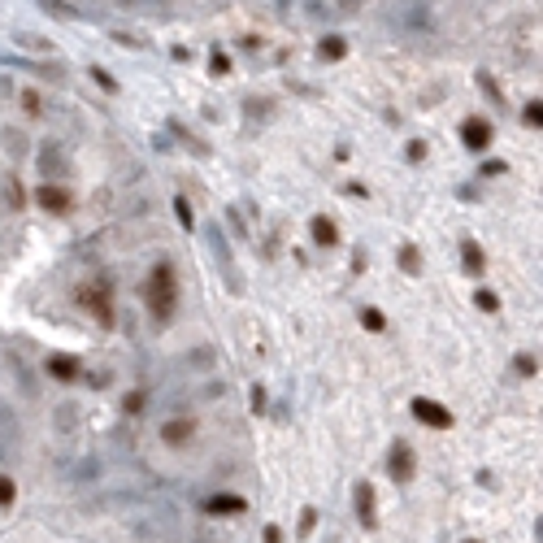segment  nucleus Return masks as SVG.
<instances>
[{
  "label": "nucleus",
  "instance_id": "16",
  "mask_svg": "<svg viewBox=\"0 0 543 543\" xmlns=\"http://www.w3.org/2000/svg\"><path fill=\"white\" fill-rule=\"evenodd\" d=\"M461 256H465V270H470V274H482V248H478L474 239H465Z\"/></svg>",
  "mask_w": 543,
  "mask_h": 543
},
{
  "label": "nucleus",
  "instance_id": "26",
  "mask_svg": "<svg viewBox=\"0 0 543 543\" xmlns=\"http://www.w3.org/2000/svg\"><path fill=\"white\" fill-rule=\"evenodd\" d=\"M92 79H96L100 87H105V92H118V83H113V79H109V74L100 70V65H92Z\"/></svg>",
  "mask_w": 543,
  "mask_h": 543
},
{
  "label": "nucleus",
  "instance_id": "1",
  "mask_svg": "<svg viewBox=\"0 0 543 543\" xmlns=\"http://www.w3.org/2000/svg\"><path fill=\"white\" fill-rule=\"evenodd\" d=\"M174 304H178V278H174L170 266H157V270H152V278H148V308H152V318L170 322Z\"/></svg>",
  "mask_w": 543,
  "mask_h": 543
},
{
  "label": "nucleus",
  "instance_id": "25",
  "mask_svg": "<svg viewBox=\"0 0 543 543\" xmlns=\"http://www.w3.org/2000/svg\"><path fill=\"white\" fill-rule=\"evenodd\" d=\"M517 374H526V378L539 374V361H535V356H517Z\"/></svg>",
  "mask_w": 543,
  "mask_h": 543
},
{
  "label": "nucleus",
  "instance_id": "8",
  "mask_svg": "<svg viewBox=\"0 0 543 543\" xmlns=\"http://www.w3.org/2000/svg\"><path fill=\"white\" fill-rule=\"evenodd\" d=\"M192 435H196V422H192V418H170V422L161 426V439H166L170 448H178V444H187Z\"/></svg>",
  "mask_w": 543,
  "mask_h": 543
},
{
  "label": "nucleus",
  "instance_id": "21",
  "mask_svg": "<svg viewBox=\"0 0 543 543\" xmlns=\"http://www.w3.org/2000/svg\"><path fill=\"white\" fill-rule=\"evenodd\" d=\"M361 322H366V330H382V326H387V318L378 313V308H366V313H361Z\"/></svg>",
  "mask_w": 543,
  "mask_h": 543
},
{
  "label": "nucleus",
  "instance_id": "4",
  "mask_svg": "<svg viewBox=\"0 0 543 543\" xmlns=\"http://www.w3.org/2000/svg\"><path fill=\"white\" fill-rule=\"evenodd\" d=\"M461 139H465V148L482 152V148L491 144V122H487V118H465V122H461Z\"/></svg>",
  "mask_w": 543,
  "mask_h": 543
},
{
  "label": "nucleus",
  "instance_id": "31",
  "mask_svg": "<svg viewBox=\"0 0 543 543\" xmlns=\"http://www.w3.org/2000/svg\"><path fill=\"white\" fill-rule=\"evenodd\" d=\"M526 122H530V126H539V122H543V109H539V100H530V105H526Z\"/></svg>",
  "mask_w": 543,
  "mask_h": 543
},
{
  "label": "nucleus",
  "instance_id": "32",
  "mask_svg": "<svg viewBox=\"0 0 543 543\" xmlns=\"http://www.w3.org/2000/svg\"><path fill=\"white\" fill-rule=\"evenodd\" d=\"M426 157V144H408V161H422Z\"/></svg>",
  "mask_w": 543,
  "mask_h": 543
},
{
  "label": "nucleus",
  "instance_id": "9",
  "mask_svg": "<svg viewBox=\"0 0 543 543\" xmlns=\"http://www.w3.org/2000/svg\"><path fill=\"white\" fill-rule=\"evenodd\" d=\"M79 300H83V304H92V308H96V318L105 322V326L113 322V318H109V292H105V282H96V287H83V292H79Z\"/></svg>",
  "mask_w": 543,
  "mask_h": 543
},
{
  "label": "nucleus",
  "instance_id": "10",
  "mask_svg": "<svg viewBox=\"0 0 543 543\" xmlns=\"http://www.w3.org/2000/svg\"><path fill=\"white\" fill-rule=\"evenodd\" d=\"M0 148H5L13 161H22V157L31 152V139H27V131H13V126H5V131H0Z\"/></svg>",
  "mask_w": 543,
  "mask_h": 543
},
{
  "label": "nucleus",
  "instance_id": "33",
  "mask_svg": "<svg viewBox=\"0 0 543 543\" xmlns=\"http://www.w3.org/2000/svg\"><path fill=\"white\" fill-rule=\"evenodd\" d=\"M139 408H144V396H139V392H135V396H131V400H126V413H139Z\"/></svg>",
  "mask_w": 543,
  "mask_h": 543
},
{
  "label": "nucleus",
  "instance_id": "19",
  "mask_svg": "<svg viewBox=\"0 0 543 543\" xmlns=\"http://www.w3.org/2000/svg\"><path fill=\"white\" fill-rule=\"evenodd\" d=\"M174 213H178V222H183V226L192 230V222H196V213H192V204H187V196H178V200H174Z\"/></svg>",
  "mask_w": 543,
  "mask_h": 543
},
{
  "label": "nucleus",
  "instance_id": "15",
  "mask_svg": "<svg viewBox=\"0 0 543 543\" xmlns=\"http://www.w3.org/2000/svg\"><path fill=\"white\" fill-rule=\"evenodd\" d=\"M39 9H44V13H53L57 22H79V9H70L65 0H39Z\"/></svg>",
  "mask_w": 543,
  "mask_h": 543
},
{
  "label": "nucleus",
  "instance_id": "29",
  "mask_svg": "<svg viewBox=\"0 0 543 543\" xmlns=\"http://www.w3.org/2000/svg\"><path fill=\"white\" fill-rule=\"evenodd\" d=\"M478 174H482V178H500V174H504V161H487Z\"/></svg>",
  "mask_w": 543,
  "mask_h": 543
},
{
  "label": "nucleus",
  "instance_id": "20",
  "mask_svg": "<svg viewBox=\"0 0 543 543\" xmlns=\"http://www.w3.org/2000/svg\"><path fill=\"white\" fill-rule=\"evenodd\" d=\"M209 74H218V79H222V74H230V57L226 53H213L209 57Z\"/></svg>",
  "mask_w": 543,
  "mask_h": 543
},
{
  "label": "nucleus",
  "instance_id": "24",
  "mask_svg": "<svg viewBox=\"0 0 543 543\" xmlns=\"http://www.w3.org/2000/svg\"><path fill=\"white\" fill-rule=\"evenodd\" d=\"M400 266H404L408 274H418V248H404V252H400Z\"/></svg>",
  "mask_w": 543,
  "mask_h": 543
},
{
  "label": "nucleus",
  "instance_id": "5",
  "mask_svg": "<svg viewBox=\"0 0 543 543\" xmlns=\"http://www.w3.org/2000/svg\"><path fill=\"white\" fill-rule=\"evenodd\" d=\"M39 170H44V178H48V174H53V178H65V174H70V161H65L61 144H48V148L39 152Z\"/></svg>",
  "mask_w": 543,
  "mask_h": 543
},
{
  "label": "nucleus",
  "instance_id": "23",
  "mask_svg": "<svg viewBox=\"0 0 543 543\" xmlns=\"http://www.w3.org/2000/svg\"><path fill=\"white\" fill-rule=\"evenodd\" d=\"M22 105H27V113H44V100H39V92H22Z\"/></svg>",
  "mask_w": 543,
  "mask_h": 543
},
{
  "label": "nucleus",
  "instance_id": "30",
  "mask_svg": "<svg viewBox=\"0 0 543 543\" xmlns=\"http://www.w3.org/2000/svg\"><path fill=\"white\" fill-rule=\"evenodd\" d=\"M5 196H9V204H13V209H22V187L13 183V178H9V187H5Z\"/></svg>",
  "mask_w": 543,
  "mask_h": 543
},
{
  "label": "nucleus",
  "instance_id": "17",
  "mask_svg": "<svg viewBox=\"0 0 543 543\" xmlns=\"http://www.w3.org/2000/svg\"><path fill=\"white\" fill-rule=\"evenodd\" d=\"M13 44L31 48V53H53V39H35L31 31H18V35H13Z\"/></svg>",
  "mask_w": 543,
  "mask_h": 543
},
{
  "label": "nucleus",
  "instance_id": "11",
  "mask_svg": "<svg viewBox=\"0 0 543 543\" xmlns=\"http://www.w3.org/2000/svg\"><path fill=\"white\" fill-rule=\"evenodd\" d=\"M356 513H361V526H378V508H374V487L370 482L356 487Z\"/></svg>",
  "mask_w": 543,
  "mask_h": 543
},
{
  "label": "nucleus",
  "instance_id": "27",
  "mask_svg": "<svg viewBox=\"0 0 543 543\" xmlns=\"http://www.w3.org/2000/svg\"><path fill=\"white\" fill-rule=\"evenodd\" d=\"M13 496H18V487L9 478H0V504H13Z\"/></svg>",
  "mask_w": 543,
  "mask_h": 543
},
{
  "label": "nucleus",
  "instance_id": "6",
  "mask_svg": "<svg viewBox=\"0 0 543 543\" xmlns=\"http://www.w3.org/2000/svg\"><path fill=\"white\" fill-rule=\"evenodd\" d=\"M413 470H418L413 448H408V444H396V452H392V478H396V482H413Z\"/></svg>",
  "mask_w": 543,
  "mask_h": 543
},
{
  "label": "nucleus",
  "instance_id": "35",
  "mask_svg": "<svg viewBox=\"0 0 543 543\" xmlns=\"http://www.w3.org/2000/svg\"><path fill=\"white\" fill-rule=\"evenodd\" d=\"M122 5H139V0H122Z\"/></svg>",
  "mask_w": 543,
  "mask_h": 543
},
{
  "label": "nucleus",
  "instance_id": "14",
  "mask_svg": "<svg viewBox=\"0 0 543 543\" xmlns=\"http://www.w3.org/2000/svg\"><path fill=\"white\" fill-rule=\"evenodd\" d=\"M248 504L239 500V496H209L204 500V513H244Z\"/></svg>",
  "mask_w": 543,
  "mask_h": 543
},
{
  "label": "nucleus",
  "instance_id": "12",
  "mask_svg": "<svg viewBox=\"0 0 543 543\" xmlns=\"http://www.w3.org/2000/svg\"><path fill=\"white\" fill-rule=\"evenodd\" d=\"M48 374L61 378V382H74V378L83 374V366H79L74 356H48Z\"/></svg>",
  "mask_w": 543,
  "mask_h": 543
},
{
  "label": "nucleus",
  "instance_id": "36",
  "mask_svg": "<svg viewBox=\"0 0 543 543\" xmlns=\"http://www.w3.org/2000/svg\"><path fill=\"white\" fill-rule=\"evenodd\" d=\"M282 5H296V0H282Z\"/></svg>",
  "mask_w": 543,
  "mask_h": 543
},
{
  "label": "nucleus",
  "instance_id": "28",
  "mask_svg": "<svg viewBox=\"0 0 543 543\" xmlns=\"http://www.w3.org/2000/svg\"><path fill=\"white\" fill-rule=\"evenodd\" d=\"M313 526H318V513H313V508H304V513H300V535H308Z\"/></svg>",
  "mask_w": 543,
  "mask_h": 543
},
{
  "label": "nucleus",
  "instance_id": "34",
  "mask_svg": "<svg viewBox=\"0 0 543 543\" xmlns=\"http://www.w3.org/2000/svg\"><path fill=\"white\" fill-rule=\"evenodd\" d=\"M266 543H282V530H278V526H270V530H266Z\"/></svg>",
  "mask_w": 543,
  "mask_h": 543
},
{
  "label": "nucleus",
  "instance_id": "2",
  "mask_svg": "<svg viewBox=\"0 0 543 543\" xmlns=\"http://www.w3.org/2000/svg\"><path fill=\"white\" fill-rule=\"evenodd\" d=\"M408 408H413V418H418V422H426V426H435V430H448V426H452V413H448L444 404L426 400V396H418Z\"/></svg>",
  "mask_w": 543,
  "mask_h": 543
},
{
  "label": "nucleus",
  "instance_id": "7",
  "mask_svg": "<svg viewBox=\"0 0 543 543\" xmlns=\"http://www.w3.org/2000/svg\"><path fill=\"white\" fill-rule=\"evenodd\" d=\"M53 426H57V435H61V439H74V430H79V404H74V400L57 404V413H53Z\"/></svg>",
  "mask_w": 543,
  "mask_h": 543
},
{
  "label": "nucleus",
  "instance_id": "3",
  "mask_svg": "<svg viewBox=\"0 0 543 543\" xmlns=\"http://www.w3.org/2000/svg\"><path fill=\"white\" fill-rule=\"evenodd\" d=\"M35 200L44 204L48 213H70V209H74V196H70L61 183H48V178H44V187L35 192Z\"/></svg>",
  "mask_w": 543,
  "mask_h": 543
},
{
  "label": "nucleus",
  "instance_id": "13",
  "mask_svg": "<svg viewBox=\"0 0 543 543\" xmlns=\"http://www.w3.org/2000/svg\"><path fill=\"white\" fill-rule=\"evenodd\" d=\"M308 230H313V244L318 248H335V244H339V230H335V222H326V218H313V222H308Z\"/></svg>",
  "mask_w": 543,
  "mask_h": 543
},
{
  "label": "nucleus",
  "instance_id": "18",
  "mask_svg": "<svg viewBox=\"0 0 543 543\" xmlns=\"http://www.w3.org/2000/svg\"><path fill=\"white\" fill-rule=\"evenodd\" d=\"M318 53H322L326 61H339V57L348 53V44H344L339 35H330V39H322V48H318Z\"/></svg>",
  "mask_w": 543,
  "mask_h": 543
},
{
  "label": "nucleus",
  "instance_id": "22",
  "mask_svg": "<svg viewBox=\"0 0 543 543\" xmlns=\"http://www.w3.org/2000/svg\"><path fill=\"white\" fill-rule=\"evenodd\" d=\"M474 304L482 308V313H496V308H500V300L491 296V292H478V296H474Z\"/></svg>",
  "mask_w": 543,
  "mask_h": 543
}]
</instances>
